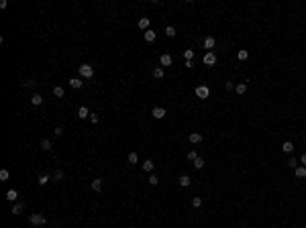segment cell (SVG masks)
Returning a JSON list of instances; mask_svg holds the SVG:
<instances>
[{"mask_svg": "<svg viewBox=\"0 0 306 228\" xmlns=\"http://www.w3.org/2000/svg\"><path fill=\"white\" fill-rule=\"evenodd\" d=\"M37 228H41V226H37Z\"/></svg>", "mask_w": 306, "mask_h": 228, "instance_id": "obj_44", "label": "cell"}, {"mask_svg": "<svg viewBox=\"0 0 306 228\" xmlns=\"http://www.w3.org/2000/svg\"><path fill=\"white\" fill-rule=\"evenodd\" d=\"M53 135H55V136H61V135H63V128H61V126H57V128L53 131Z\"/></svg>", "mask_w": 306, "mask_h": 228, "instance_id": "obj_39", "label": "cell"}, {"mask_svg": "<svg viewBox=\"0 0 306 228\" xmlns=\"http://www.w3.org/2000/svg\"><path fill=\"white\" fill-rule=\"evenodd\" d=\"M171 61H174V59H171V55H170V53H163V55L159 57L161 67H167V65H171Z\"/></svg>", "mask_w": 306, "mask_h": 228, "instance_id": "obj_7", "label": "cell"}, {"mask_svg": "<svg viewBox=\"0 0 306 228\" xmlns=\"http://www.w3.org/2000/svg\"><path fill=\"white\" fill-rule=\"evenodd\" d=\"M192 206H194V208H200V206H202V200H200L198 196H196V198H192Z\"/></svg>", "mask_w": 306, "mask_h": 228, "instance_id": "obj_34", "label": "cell"}, {"mask_svg": "<svg viewBox=\"0 0 306 228\" xmlns=\"http://www.w3.org/2000/svg\"><path fill=\"white\" fill-rule=\"evenodd\" d=\"M98 120H100V116H98L96 112H92V114H90V122H92V124H96Z\"/></svg>", "mask_w": 306, "mask_h": 228, "instance_id": "obj_37", "label": "cell"}, {"mask_svg": "<svg viewBox=\"0 0 306 228\" xmlns=\"http://www.w3.org/2000/svg\"><path fill=\"white\" fill-rule=\"evenodd\" d=\"M304 145H306V139H304Z\"/></svg>", "mask_w": 306, "mask_h": 228, "instance_id": "obj_42", "label": "cell"}, {"mask_svg": "<svg viewBox=\"0 0 306 228\" xmlns=\"http://www.w3.org/2000/svg\"><path fill=\"white\" fill-rule=\"evenodd\" d=\"M153 167H155V163L151 159H147L145 163H143V171H153Z\"/></svg>", "mask_w": 306, "mask_h": 228, "instance_id": "obj_22", "label": "cell"}, {"mask_svg": "<svg viewBox=\"0 0 306 228\" xmlns=\"http://www.w3.org/2000/svg\"><path fill=\"white\" fill-rule=\"evenodd\" d=\"M149 19H147V16H143V19H139V23H137V27H139V29L143 31V33H145V31H149Z\"/></svg>", "mask_w": 306, "mask_h": 228, "instance_id": "obj_6", "label": "cell"}, {"mask_svg": "<svg viewBox=\"0 0 306 228\" xmlns=\"http://www.w3.org/2000/svg\"><path fill=\"white\" fill-rule=\"evenodd\" d=\"M68 82H69V86H72V88H76V90H80V88H82V80H78V78H69L68 80Z\"/></svg>", "mask_w": 306, "mask_h": 228, "instance_id": "obj_14", "label": "cell"}, {"mask_svg": "<svg viewBox=\"0 0 306 228\" xmlns=\"http://www.w3.org/2000/svg\"><path fill=\"white\" fill-rule=\"evenodd\" d=\"M63 177H65V173H63V171H55V175H53V179H55V181H61Z\"/></svg>", "mask_w": 306, "mask_h": 228, "instance_id": "obj_35", "label": "cell"}, {"mask_svg": "<svg viewBox=\"0 0 306 228\" xmlns=\"http://www.w3.org/2000/svg\"><path fill=\"white\" fill-rule=\"evenodd\" d=\"M214 45H216L214 37H206V39H204V49H212Z\"/></svg>", "mask_w": 306, "mask_h": 228, "instance_id": "obj_16", "label": "cell"}, {"mask_svg": "<svg viewBox=\"0 0 306 228\" xmlns=\"http://www.w3.org/2000/svg\"><path fill=\"white\" fill-rule=\"evenodd\" d=\"M196 96L202 98V100H204V98H208L210 96V88L208 86H198V88H196Z\"/></svg>", "mask_w": 306, "mask_h": 228, "instance_id": "obj_4", "label": "cell"}, {"mask_svg": "<svg viewBox=\"0 0 306 228\" xmlns=\"http://www.w3.org/2000/svg\"><path fill=\"white\" fill-rule=\"evenodd\" d=\"M149 183L151 185H157V183H159V177H157V175H149Z\"/></svg>", "mask_w": 306, "mask_h": 228, "instance_id": "obj_36", "label": "cell"}, {"mask_svg": "<svg viewBox=\"0 0 306 228\" xmlns=\"http://www.w3.org/2000/svg\"><path fill=\"white\" fill-rule=\"evenodd\" d=\"M131 228H135V226H131Z\"/></svg>", "mask_w": 306, "mask_h": 228, "instance_id": "obj_43", "label": "cell"}, {"mask_svg": "<svg viewBox=\"0 0 306 228\" xmlns=\"http://www.w3.org/2000/svg\"><path fill=\"white\" fill-rule=\"evenodd\" d=\"M237 59H239V61H247V59H249V51H247V49H239V51H237Z\"/></svg>", "mask_w": 306, "mask_h": 228, "instance_id": "obj_11", "label": "cell"}, {"mask_svg": "<svg viewBox=\"0 0 306 228\" xmlns=\"http://www.w3.org/2000/svg\"><path fill=\"white\" fill-rule=\"evenodd\" d=\"M224 88H227V90H235V86H233V82H224Z\"/></svg>", "mask_w": 306, "mask_h": 228, "instance_id": "obj_40", "label": "cell"}, {"mask_svg": "<svg viewBox=\"0 0 306 228\" xmlns=\"http://www.w3.org/2000/svg\"><path fill=\"white\" fill-rule=\"evenodd\" d=\"M288 167H292V169H296V167H298V159H294V157H290V159H288Z\"/></svg>", "mask_w": 306, "mask_h": 228, "instance_id": "obj_30", "label": "cell"}, {"mask_svg": "<svg viewBox=\"0 0 306 228\" xmlns=\"http://www.w3.org/2000/svg\"><path fill=\"white\" fill-rule=\"evenodd\" d=\"M165 75V71H163V67H155L153 69V78H157V80H161Z\"/></svg>", "mask_w": 306, "mask_h": 228, "instance_id": "obj_23", "label": "cell"}, {"mask_svg": "<svg viewBox=\"0 0 306 228\" xmlns=\"http://www.w3.org/2000/svg\"><path fill=\"white\" fill-rule=\"evenodd\" d=\"M41 149L49 151V149H51V141H49V139H43V141H41Z\"/></svg>", "mask_w": 306, "mask_h": 228, "instance_id": "obj_28", "label": "cell"}, {"mask_svg": "<svg viewBox=\"0 0 306 228\" xmlns=\"http://www.w3.org/2000/svg\"><path fill=\"white\" fill-rule=\"evenodd\" d=\"M31 102H33V106H39V104L43 102V96H41V94H33V96H31Z\"/></svg>", "mask_w": 306, "mask_h": 228, "instance_id": "obj_19", "label": "cell"}, {"mask_svg": "<svg viewBox=\"0 0 306 228\" xmlns=\"http://www.w3.org/2000/svg\"><path fill=\"white\" fill-rule=\"evenodd\" d=\"M78 71H80V75H82V78H86V80L94 78V67H92V65H88V63H82Z\"/></svg>", "mask_w": 306, "mask_h": 228, "instance_id": "obj_1", "label": "cell"}, {"mask_svg": "<svg viewBox=\"0 0 306 228\" xmlns=\"http://www.w3.org/2000/svg\"><path fill=\"white\" fill-rule=\"evenodd\" d=\"M184 57H186V61H192V59H194V51H192V49H186Z\"/></svg>", "mask_w": 306, "mask_h": 228, "instance_id": "obj_26", "label": "cell"}, {"mask_svg": "<svg viewBox=\"0 0 306 228\" xmlns=\"http://www.w3.org/2000/svg\"><path fill=\"white\" fill-rule=\"evenodd\" d=\"M23 86H24V88H33V86H35V80H24Z\"/></svg>", "mask_w": 306, "mask_h": 228, "instance_id": "obj_38", "label": "cell"}, {"mask_svg": "<svg viewBox=\"0 0 306 228\" xmlns=\"http://www.w3.org/2000/svg\"><path fill=\"white\" fill-rule=\"evenodd\" d=\"M190 183H192V179H190L188 175H182V177H180V185H182V187H188Z\"/></svg>", "mask_w": 306, "mask_h": 228, "instance_id": "obj_24", "label": "cell"}, {"mask_svg": "<svg viewBox=\"0 0 306 228\" xmlns=\"http://www.w3.org/2000/svg\"><path fill=\"white\" fill-rule=\"evenodd\" d=\"M294 173H296L298 179H304V177H306V167H304V165H302V167H296V169H294Z\"/></svg>", "mask_w": 306, "mask_h": 228, "instance_id": "obj_15", "label": "cell"}, {"mask_svg": "<svg viewBox=\"0 0 306 228\" xmlns=\"http://www.w3.org/2000/svg\"><path fill=\"white\" fill-rule=\"evenodd\" d=\"M235 92H237L239 96H243V94L247 92V84H237V86H235Z\"/></svg>", "mask_w": 306, "mask_h": 228, "instance_id": "obj_17", "label": "cell"}, {"mask_svg": "<svg viewBox=\"0 0 306 228\" xmlns=\"http://www.w3.org/2000/svg\"><path fill=\"white\" fill-rule=\"evenodd\" d=\"M8 169H2V171H0V181H6V179H8Z\"/></svg>", "mask_w": 306, "mask_h": 228, "instance_id": "obj_33", "label": "cell"}, {"mask_svg": "<svg viewBox=\"0 0 306 228\" xmlns=\"http://www.w3.org/2000/svg\"><path fill=\"white\" fill-rule=\"evenodd\" d=\"M202 61H204V65H208V67H210V65H214V63H216V55H214L212 51H208V53L202 57Z\"/></svg>", "mask_w": 306, "mask_h": 228, "instance_id": "obj_5", "label": "cell"}, {"mask_svg": "<svg viewBox=\"0 0 306 228\" xmlns=\"http://www.w3.org/2000/svg\"><path fill=\"white\" fill-rule=\"evenodd\" d=\"M282 151L284 153H292V151H294V145H292V141H286L282 145Z\"/></svg>", "mask_w": 306, "mask_h": 228, "instance_id": "obj_21", "label": "cell"}, {"mask_svg": "<svg viewBox=\"0 0 306 228\" xmlns=\"http://www.w3.org/2000/svg\"><path fill=\"white\" fill-rule=\"evenodd\" d=\"M165 114H167V112H165V108H161V106H155L153 110H151V116H153V118H157V120L165 118Z\"/></svg>", "mask_w": 306, "mask_h": 228, "instance_id": "obj_3", "label": "cell"}, {"mask_svg": "<svg viewBox=\"0 0 306 228\" xmlns=\"http://www.w3.org/2000/svg\"><path fill=\"white\" fill-rule=\"evenodd\" d=\"M53 96L55 98H63V96H65V90H63L61 86H55L53 88Z\"/></svg>", "mask_w": 306, "mask_h": 228, "instance_id": "obj_18", "label": "cell"}, {"mask_svg": "<svg viewBox=\"0 0 306 228\" xmlns=\"http://www.w3.org/2000/svg\"><path fill=\"white\" fill-rule=\"evenodd\" d=\"M16 198H19V191H16V189H8V191H6V200H8V202H16Z\"/></svg>", "mask_w": 306, "mask_h": 228, "instance_id": "obj_13", "label": "cell"}, {"mask_svg": "<svg viewBox=\"0 0 306 228\" xmlns=\"http://www.w3.org/2000/svg\"><path fill=\"white\" fill-rule=\"evenodd\" d=\"M126 161H129V165H137V163H139V155H137L135 151H133V153H129Z\"/></svg>", "mask_w": 306, "mask_h": 228, "instance_id": "obj_12", "label": "cell"}, {"mask_svg": "<svg viewBox=\"0 0 306 228\" xmlns=\"http://www.w3.org/2000/svg\"><path fill=\"white\" fill-rule=\"evenodd\" d=\"M165 35H167V37H175V27H165Z\"/></svg>", "mask_w": 306, "mask_h": 228, "instance_id": "obj_27", "label": "cell"}, {"mask_svg": "<svg viewBox=\"0 0 306 228\" xmlns=\"http://www.w3.org/2000/svg\"><path fill=\"white\" fill-rule=\"evenodd\" d=\"M90 114H92V112L88 110L86 106H80L78 108V118H90Z\"/></svg>", "mask_w": 306, "mask_h": 228, "instance_id": "obj_10", "label": "cell"}, {"mask_svg": "<svg viewBox=\"0 0 306 228\" xmlns=\"http://www.w3.org/2000/svg\"><path fill=\"white\" fill-rule=\"evenodd\" d=\"M23 210H24V206H23V204H15V206H12V214H15V216H19Z\"/></svg>", "mask_w": 306, "mask_h": 228, "instance_id": "obj_25", "label": "cell"}, {"mask_svg": "<svg viewBox=\"0 0 306 228\" xmlns=\"http://www.w3.org/2000/svg\"><path fill=\"white\" fill-rule=\"evenodd\" d=\"M49 179H51V177H49V175H39V185H45V183H49Z\"/></svg>", "mask_w": 306, "mask_h": 228, "instance_id": "obj_29", "label": "cell"}, {"mask_svg": "<svg viewBox=\"0 0 306 228\" xmlns=\"http://www.w3.org/2000/svg\"><path fill=\"white\" fill-rule=\"evenodd\" d=\"M188 141L192 143V145H198V143H202V135H200V132H192V135L188 136Z\"/></svg>", "mask_w": 306, "mask_h": 228, "instance_id": "obj_9", "label": "cell"}, {"mask_svg": "<svg viewBox=\"0 0 306 228\" xmlns=\"http://www.w3.org/2000/svg\"><path fill=\"white\" fill-rule=\"evenodd\" d=\"M188 159H190V161H192V163H194V161H196V159H198V153H196V151H194V149H192V151H190V153H188Z\"/></svg>", "mask_w": 306, "mask_h": 228, "instance_id": "obj_32", "label": "cell"}, {"mask_svg": "<svg viewBox=\"0 0 306 228\" xmlns=\"http://www.w3.org/2000/svg\"><path fill=\"white\" fill-rule=\"evenodd\" d=\"M155 37H157V35H155V31H151V29L143 33V39H145L147 43H153V41H155Z\"/></svg>", "mask_w": 306, "mask_h": 228, "instance_id": "obj_8", "label": "cell"}, {"mask_svg": "<svg viewBox=\"0 0 306 228\" xmlns=\"http://www.w3.org/2000/svg\"><path fill=\"white\" fill-rule=\"evenodd\" d=\"M29 222L33 224L35 228H37V226H45V222H47V218H45L43 214H31V216H29Z\"/></svg>", "mask_w": 306, "mask_h": 228, "instance_id": "obj_2", "label": "cell"}, {"mask_svg": "<svg viewBox=\"0 0 306 228\" xmlns=\"http://www.w3.org/2000/svg\"><path fill=\"white\" fill-rule=\"evenodd\" d=\"M300 163H302V165H304V167H306V153H304V155H302V157H300Z\"/></svg>", "mask_w": 306, "mask_h": 228, "instance_id": "obj_41", "label": "cell"}, {"mask_svg": "<svg viewBox=\"0 0 306 228\" xmlns=\"http://www.w3.org/2000/svg\"><path fill=\"white\" fill-rule=\"evenodd\" d=\"M194 167H196V169H202V167H204V159H202V157H198V159L194 161Z\"/></svg>", "mask_w": 306, "mask_h": 228, "instance_id": "obj_31", "label": "cell"}, {"mask_svg": "<svg viewBox=\"0 0 306 228\" xmlns=\"http://www.w3.org/2000/svg\"><path fill=\"white\" fill-rule=\"evenodd\" d=\"M92 189H94V191H100V189H102V179H100V177L92 179Z\"/></svg>", "mask_w": 306, "mask_h": 228, "instance_id": "obj_20", "label": "cell"}]
</instances>
